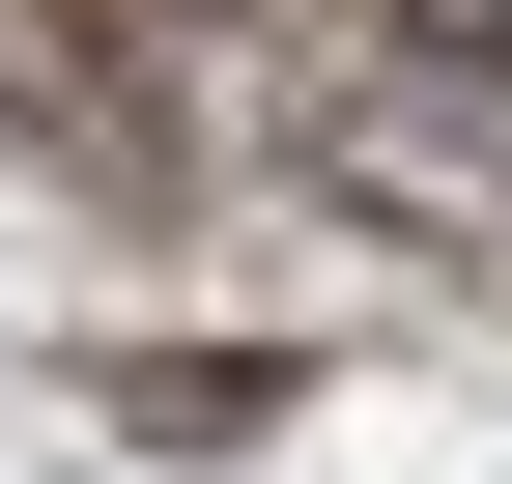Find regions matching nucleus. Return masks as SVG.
Instances as JSON below:
<instances>
[{"label": "nucleus", "mask_w": 512, "mask_h": 484, "mask_svg": "<svg viewBox=\"0 0 512 484\" xmlns=\"http://www.w3.org/2000/svg\"><path fill=\"white\" fill-rule=\"evenodd\" d=\"M456 57H484V86H512V0H456Z\"/></svg>", "instance_id": "nucleus-1"}]
</instances>
